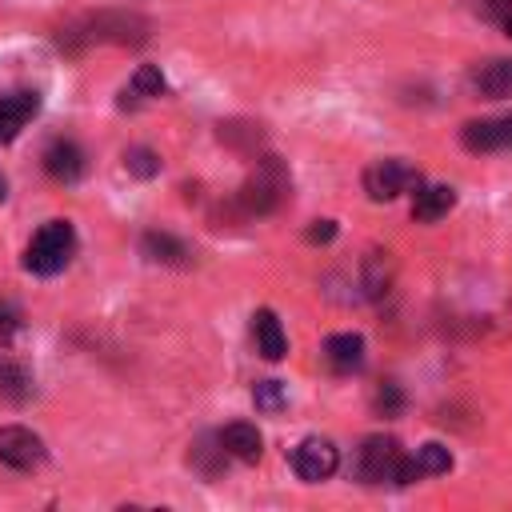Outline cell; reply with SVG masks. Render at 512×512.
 <instances>
[{
  "instance_id": "6da1fadb",
  "label": "cell",
  "mask_w": 512,
  "mask_h": 512,
  "mask_svg": "<svg viewBox=\"0 0 512 512\" xmlns=\"http://www.w3.org/2000/svg\"><path fill=\"white\" fill-rule=\"evenodd\" d=\"M148 32V20L132 16V12H100V16H88L80 20L76 28H68L60 36L64 48H84V44H96V40H112V44H140Z\"/></svg>"
},
{
  "instance_id": "7a4b0ae2",
  "label": "cell",
  "mask_w": 512,
  "mask_h": 512,
  "mask_svg": "<svg viewBox=\"0 0 512 512\" xmlns=\"http://www.w3.org/2000/svg\"><path fill=\"white\" fill-rule=\"evenodd\" d=\"M284 196H288V172H284V164H280L276 156H264V160L256 164V172L240 184V192H236V212H240V216H264V212H272Z\"/></svg>"
},
{
  "instance_id": "3957f363",
  "label": "cell",
  "mask_w": 512,
  "mask_h": 512,
  "mask_svg": "<svg viewBox=\"0 0 512 512\" xmlns=\"http://www.w3.org/2000/svg\"><path fill=\"white\" fill-rule=\"evenodd\" d=\"M72 252H76V232H72V224H68V220H48V224L32 236V244H28V252H24V268L36 272V276H56V272H64V264L72 260Z\"/></svg>"
},
{
  "instance_id": "277c9868",
  "label": "cell",
  "mask_w": 512,
  "mask_h": 512,
  "mask_svg": "<svg viewBox=\"0 0 512 512\" xmlns=\"http://www.w3.org/2000/svg\"><path fill=\"white\" fill-rule=\"evenodd\" d=\"M400 444L392 436H368L356 452V476L364 484H384L396 476V464H400Z\"/></svg>"
},
{
  "instance_id": "5b68a950",
  "label": "cell",
  "mask_w": 512,
  "mask_h": 512,
  "mask_svg": "<svg viewBox=\"0 0 512 512\" xmlns=\"http://www.w3.org/2000/svg\"><path fill=\"white\" fill-rule=\"evenodd\" d=\"M44 456H48L44 440L32 428H24V424H4L0 428V464H8L16 472H32V468L44 464Z\"/></svg>"
},
{
  "instance_id": "8992f818",
  "label": "cell",
  "mask_w": 512,
  "mask_h": 512,
  "mask_svg": "<svg viewBox=\"0 0 512 512\" xmlns=\"http://www.w3.org/2000/svg\"><path fill=\"white\" fill-rule=\"evenodd\" d=\"M416 184H420V176L408 164H400V160H380V164H372L364 172V192L372 200H396L400 192H408Z\"/></svg>"
},
{
  "instance_id": "52a82bcc",
  "label": "cell",
  "mask_w": 512,
  "mask_h": 512,
  "mask_svg": "<svg viewBox=\"0 0 512 512\" xmlns=\"http://www.w3.org/2000/svg\"><path fill=\"white\" fill-rule=\"evenodd\" d=\"M336 464H340L336 448L328 440H320V436H308V440H300L292 448V468H296L300 480H312V484L316 480H328L336 472Z\"/></svg>"
},
{
  "instance_id": "ba28073f",
  "label": "cell",
  "mask_w": 512,
  "mask_h": 512,
  "mask_svg": "<svg viewBox=\"0 0 512 512\" xmlns=\"http://www.w3.org/2000/svg\"><path fill=\"white\" fill-rule=\"evenodd\" d=\"M468 152H496V148H512V112L496 116V120H472L460 132Z\"/></svg>"
},
{
  "instance_id": "9c48e42d",
  "label": "cell",
  "mask_w": 512,
  "mask_h": 512,
  "mask_svg": "<svg viewBox=\"0 0 512 512\" xmlns=\"http://www.w3.org/2000/svg\"><path fill=\"white\" fill-rule=\"evenodd\" d=\"M40 112V96L36 92H12V96H0V144L16 140L20 128Z\"/></svg>"
},
{
  "instance_id": "30bf717a",
  "label": "cell",
  "mask_w": 512,
  "mask_h": 512,
  "mask_svg": "<svg viewBox=\"0 0 512 512\" xmlns=\"http://www.w3.org/2000/svg\"><path fill=\"white\" fill-rule=\"evenodd\" d=\"M84 152L72 144V140H56V144H48V152H44V172L52 176V180H60V184H76L80 176H84Z\"/></svg>"
},
{
  "instance_id": "8fae6325",
  "label": "cell",
  "mask_w": 512,
  "mask_h": 512,
  "mask_svg": "<svg viewBox=\"0 0 512 512\" xmlns=\"http://www.w3.org/2000/svg\"><path fill=\"white\" fill-rule=\"evenodd\" d=\"M220 448H224V456H236V460H244V464H256L260 452H264V436L256 432V424L236 420V424H228V428L220 432Z\"/></svg>"
},
{
  "instance_id": "7c38bea8",
  "label": "cell",
  "mask_w": 512,
  "mask_h": 512,
  "mask_svg": "<svg viewBox=\"0 0 512 512\" xmlns=\"http://www.w3.org/2000/svg\"><path fill=\"white\" fill-rule=\"evenodd\" d=\"M456 204V192L448 184H416V196H412V216L424 220V224H436L440 216H448V208Z\"/></svg>"
},
{
  "instance_id": "4fadbf2b",
  "label": "cell",
  "mask_w": 512,
  "mask_h": 512,
  "mask_svg": "<svg viewBox=\"0 0 512 512\" xmlns=\"http://www.w3.org/2000/svg\"><path fill=\"white\" fill-rule=\"evenodd\" d=\"M252 336H256V352H260L264 360H280V356L288 352L284 328H280V320H276V312H272V308L252 312Z\"/></svg>"
},
{
  "instance_id": "5bb4252c",
  "label": "cell",
  "mask_w": 512,
  "mask_h": 512,
  "mask_svg": "<svg viewBox=\"0 0 512 512\" xmlns=\"http://www.w3.org/2000/svg\"><path fill=\"white\" fill-rule=\"evenodd\" d=\"M324 360L332 364V372H356L364 364V340L356 332H336L324 340Z\"/></svg>"
},
{
  "instance_id": "9a60e30c",
  "label": "cell",
  "mask_w": 512,
  "mask_h": 512,
  "mask_svg": "<svg viewBox=\"0 0 512 512\" xmlns=\"http://www.w3.org/2000/svg\"><path fill=\"white\" fill-rule=\"evenodd\" d=\"M140 248H144V256H148L152 264H172V268H184V264L192 260L188 244H184V240H176V236H168V232H144Z\"/></svg>"
},
{
  "instance_id": "2e32d148",
  "label": "cell",
  "mask_w": 512,
  "mask_h": 512,
  "mask_svg": "<svg viewBox=\"0 0 512 512\" xmlns=\"http://www.w3.org/2000/svg\"><path fill=\"white\" fill-rule=\"evenodd\" d=\"M472 88L488 100H500V96H512V60H488L472 72Z\"/></svg>"
},
{
  "instance_id": "e0dca14e",
  "label": "cell",
  "mask_w": 512,
  "mask_h": 512,
  "mask_svg": "<svg viewBox=\"0 0 512 512\" xmlns=\"http://www.w3.org/2000/svg\"><path fill=\"white\" fill-rule=\"evenodd\" d=\"M28 392H32V376H28L16 360H0V396L24 400Z\"/></svg>"
},
{
  "instance_id": "ac0fdd59",
  "label": "cell",
  "mask_w": 512,
  "mask_h": 512,
  "mask_svg": "<svg viewBox=\"0 0 512 512\" xmlns=\"http://www.w3.org/2000/svg\"><path fill=\"white\" fill-rule=\"evenodd\" d=\"M416 468H420V472H428V476H444V472L452 468V452H448L444 444L428 440V444H420V448H416Z\"/></svg>"
},
{
  "instance_id": "d6986e66",
  "label": "cell",
  "mask_w": 512,
  "mask_h": 512,
  "mask_svg": "<svg viewBox=\"0 0 512 512\" xmlns=\"http://www.w3.org/2000/svg\"><path fill=\"white\" fill-rule=\"evenodd\" d=\"M252 400H256V408H260V412H280V408L288 404V396H284V384H280V380H260V384L252 388Z\"/></svg>"
},
{
  "instance_id": "ffe728a7",
  "label": "cell",
  "mask_w": 512,
  "mask_h": 512,
  "mask_svg": "<svg viewBox=\"0 0 512 512\" xmlns=\"http://www.w3.org/2000/svg\"><path fill=\"white\" fill-rule=\"evenodd\" d=\"M132 92L136 96H160L164 92V72L156 64H140L132 76Z\"/></svg>"
},
{
  "instance_id": "44dd1931",
  "label": "cell",
  "mask_w": 512,
  "mask_h": 512,
  "mask_svg": "<svg viewBox=\"0 0 512 512\" xmlns=\"http://www.w3.org/2000/svg\"><path fill=\"white\" fill-rule=\"evenodd\" d=\"M124 164H128V172L140 176V180H148V176L160 172V160H156L152 148H128V152H124Z\"/></svg>"
},
{
  "instance_id": "7402d4cb",
  "label": "cell",
  "mask_w": 512,
  "mask_h": 512,
  "mask_svg": "<svg viewBox=\"0 0 512 512\" xmlns=\"http://www.w3.org/2000/svg\"><path fill=\"white\" fill-rule=\"evenodd\" d=\"M376 408H380L384 416H392V412L400 408V388H396V384H384V388L376 392Z\"/></svg>"
},
{
  "instance_id": "603a6c76",
  "label": "cell",
  "mask_w": 512,
  "mask_h": 512,
  "mask_svg": "<svg viewBox=\"0 0 512 512\" xmlns=\"http://www.w3.org/2000/svg\"><path fill=\"white\" fill-rule=\"evenodd\" d=\"M480 16H488V20H508L512 16V0H480Z\"/></svg>"
},
{
  "instance_id": "cb8c5ba5",
  "label": "cell",
  "mask_w": 512,
  "mask_h": 512,
  "mask_svg": "<svg viewBox=\"0 0 512 512\" xmlns=\"http://www.w3.org/2000/svg\"><path fill=\"white\" fill-rule=\"evenodd\" d=\"M304 236H308V244H328L336 236V224L332 220H312V228Z\"/></svg>"
},
{
  "instance_id": "d4e9b609",
  "label": "cell",
  "mask_w": 512,
  "mask_h": 512,
  "mask_svg": "<svg viewBox=\"0 0 512 512\" xmlns=\"http://www.w3.org/2000/svg\"><path fill=\"white\" fill-rule=\"evenodd\" d=\"M16 328H20V320H16V312H12L8 304H0V344H8V340L16 336Z\"/></svg>"
},
{
  "instance_id": "484cf974",
  "label": "cell",
  "mask_w": 512,
  "mask_h": 512,
  "mask_svg": "<svg viewBox=\"0 0 512 512\" xmlns=\"http://www.w3.org/2000/svg\"><path fill=\"white\" fill-rule=\"evenodd\" d=\"M500 28H504V32L512 36V16H508V20H500Z\"/></svg>"
},
{
  "instance_id": "4316f807",
  "label": "cell",
  "mask_w": 512,
  "mask_h": 512,
  "mask_svg": "<svg viewBox=\"0 0 512 512\" xmlns=\"http://www.w3.org/2000/svg\"><path fill=\"white\" fill-rule=\"evenodd\" d=\"M0 200H4V176H0Z\"/></svg>"
}]
</instances>
